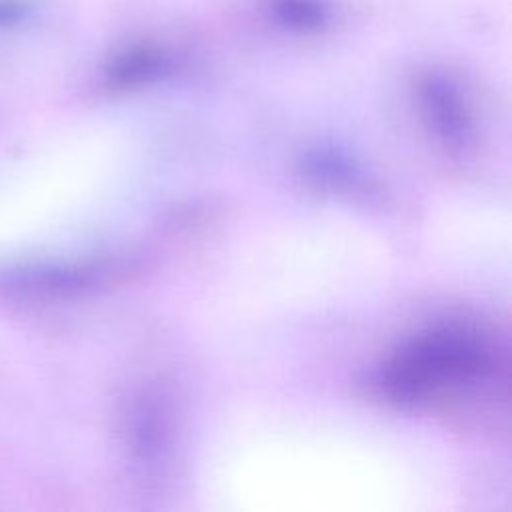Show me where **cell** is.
I'll use <instances>...</instances> for the list:
<instances>
[{
    "label": "cell",
    "mask_w": 512,
    "mask_h": 512,
    "mask_svg": "<svg viewBox=\"0 0 512 512\" xmlns=\"http://www.w3.org/2000/svg\"><path fill=\"white\" fill-rule=\"evenodd\" d=\"M272 12L288 26L316 30L328 20V10L318 0H270Z\"/></svg>",
    "instance_id": "1"
},
{
    "label": "cell",
    "mask_w": 512,
    "mask_h": 512,
    "mask_svg": "<svg viewBox=\"0 0 512 512\" xmlns=\"http://www.w3.org/2000/svg\"><path fill=\"white\" fill-rule=\"evenodd\" d=\"M162 66V54L152 48H134L126 52L114 66L112 78L120 84L138 82L150 74H154Z\"/></svg>",
    "instance_id": "2"
}]
</instances>
